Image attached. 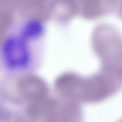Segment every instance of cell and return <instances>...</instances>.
Here are the masks:
<instances>
[{
    "instance_id": "6da1fadb",
    "label": "cell",
    "mask_w": 122,
    "mask_h": 122,
    "mask_svg": "<svg viewBox=\"0 0 122 122\" xmlns=\"http://www.w3.org/2000/svg\"><path fill=\"white\" fill-rule=\"evenodd\" d=\"M121 85V75L102 69L88 77L73 72L64 73L55 80L54 88L61 96L81 104L107 99L118 92Z\"/></svg>"
},
{
    "instance_id": "7a4b0ae2",
    "label": "cell",
    "mask_w": 122,
    "mask_h": 122,
    "mask_svg": "<svg viewBox=\"0 0 122 122\" xmlns=\"http://www.w3.org/2000/svg\"><path fill=\"white\" fill-rule=\"evenodd\" d=\"M29 122H82L81 104L57 94L29 105L26 110Z\"/></svg>"
},
{
    "instance_id": "3957f363",
    "label": "cell",
    "mask_w": 122,
    "mask_h": 122,
    "mask_svg": "<svg viewBox=\"0 0 122 122\" xmlns=\"http://www.w3.org/2000/svg\"><path fill=\"white\" fill-rule=\"evenodd\" d=\"M11 20L10 16L8 13L0 11V42L8 29Z\"/></svg>"
},
{
    "instance_id": "277c9868",
    "label": "cell",
    "mask_w": 122,
    "mask_h": 122,
    "mask_svg": "<svg viewBox=\"0 0 122 122\" xmlns=\"http://www.w3.org/2000/svg\"><path fill=\"white\" fill-rule=\"evenodd\" d=\"M3 1H4V0H0V5L2 4V3L3 2Z\"/></svg>"
}]
</instances>
